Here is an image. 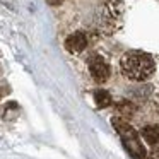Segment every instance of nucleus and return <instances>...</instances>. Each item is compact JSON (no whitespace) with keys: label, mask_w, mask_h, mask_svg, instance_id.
Returning <instances> with one entry per match:
<instances>
[{"label":"nucleus","mask_w":159,"mask_h":159,"mask_svg":"<svg viewBox=\"0 0 159 159\" xmlns=\"http://www.w3.org/2000/svg\"><path fill=\"white\" fill-rule=\"evenodd\" d=\"M94 103L98 108H106L111 104V94L104 89H98L94 91Z\"/></svg>","instance_id":"obj_6"},{"label":"nucleus","mask_w":159,"mask_h":159,"mask_svg":"<svg viewBox=\"0 0 159 159\" xmlns=\"http://www.w3.org/2000/svg\"><path fill=\"white\" fill-rule=\"evenodd\" d=\"M121 72L132 80H145L154 74L156 63L144 52H127L121 57Z\"/></svg>","instance_id":"obj_1"},{"label":"nucleus","mask_w":159,"mask_h":159,"mask_svg":"<svg viewBox=\"0 0 159 159\" xmlns=\"http://www.w3.org/2000/svg\"><path fill=\"white\" fill-rule=\"evenodd\" d=\"M115 130L118 132V135L121 137L125 149L128 151V154L132 156V159H144L145 157V149L142 145L139 134L135 132V128L132 125H128L127 121H123L121 118H111Z\"/></svg>","instance_id":"obj_2"},{"label":"nucleus","mask_w":159,"mask_h":159,"mask_svg":"<svg viewBox=\"0 0 159 159\" xmlns=\"http://www.w3.org/2000/svg\"><path fill=\"white\" fill-rule=\"evenodd\" d=\"M134 94L139 98H145L151 94V87L149 86H142V87H137V89H134Z\"/></svg>","instance_id":"obj_7"},{"label":"nucleus","mask_w":159,"mask_h":159,"mask_svg":"<svg viewBox=\"0 0 159 159\" xmlns=\"http://www.w3.org/2000/svg\"><path fill=\"white\" fill-rule=\"evenodd\" d=\"M86 46H87V36L80 31L72 33V34L67 36V39H65V48H67V52H70V53H80V52L86 50Z\"/></svg>","instance_id":"obj_4"},{"label":"nucleus","mask_w":159,"mask_h":159,"mask_svg":"<svg viewBox=\"0 0 159 159\" xmlns=\"http://www.w3.org/2000/svg\"><path fill=\"white\" fill-rule=\"evenodd\" d=\"M89 72H91V77L99 84L106 82L110 79V65L99 55H93L89 58Z\"/></svg>","instance_id":"obj_3"},{"label":"nucleus","mask_w":159,"mask_h":159,"mask_svg":"<svg viewBox=\"0 0 159 159\" xmlns=\"http://www.w3.org/2000/svg\"><path fill=\"white\" fill-rule=\"evenodd\" d=\"M46 2H48L50 5H60L63 2V0H46Z\"/></svg>","instance_id":"obj_8"},{"label":"nucleus","mask_w":159,"mask_h":159,"mask_svg":"<svg viewBox=\"0 0 159 159\" xmlns=\"http://www.w3.org/2000/svg\"><path fill=\"white\" fill-rule=\"evenodd\" d=\"M142 137L145 139L149 145H154V147H159V127L157 125H145L142 128Z\"/></svg>","instance_id":"obj_5"}]
</instances>
